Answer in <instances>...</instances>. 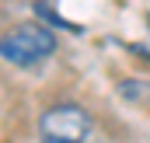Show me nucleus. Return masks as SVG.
<instances>
[{"instance_id": "nucleus-2", "label": "nucleus", "mask_w": 150, "mask_h": 143, "mask_svg": "<svg viewBox=\"0 0 150 143\" xmlns=\"http://www.w3.org/2000/svg\"><path fill=\"white\" fill-rule=\"evenodd\" d=\"M52 49H56V35L35 21L18 25L7 35H0V56L14 67H35L45 56H52Z\"/></svg>"}, {"instance_id": "nucleus-3", "label": "nucleus", "mask_w": 150, "mask_h": 143, "mask_svg": "<svg viewBox=\"0 0 150 143\" xmlns=\"http://www.w3.org/2000/svg\"><path fill=\"white\" fill-rule=\"evenodd\" d=\"M126 98H133V101H150V84L147 80H122V87H119Z\"/></svg>"}, {"instance_id": "nucleus-1", "label": "nucleus", "mask_w": 150, "mask_h": 143, "mask_svg": "<svg viewBox=\"0 0 150 143\" xmlns=\"http://www.w3.org/2000/svg\"><path fill=\"white\" fill-rule=\"evenodd\" d=\"M91 129H94L91 112L74 101L49 105L38 115V140L42 143H87Z\"/></svg>"}, {"instance_id": "nucleus-4", "label": "nucleus", "mask_w": 150, "mask_h": 143, "mask_svg": "<svg viewBox=\"0 0 150 143\" xmlns=\"http://www.w3.org/2000/svg\"><path fill=\"white\" fill-rule=\"evenodd\" d=\"M91 143H108V140H91Z\"/></svg>"}]
</instances>
